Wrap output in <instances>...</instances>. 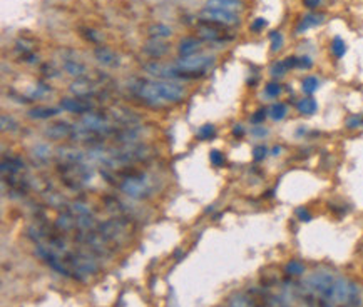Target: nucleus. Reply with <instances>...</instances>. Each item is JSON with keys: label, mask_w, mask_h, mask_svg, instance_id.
<instances>
[{"label": "nucleus", "mask_w": 363, "mask_h": 307, "mask_svg": "<svg viewBox=\"0 0 363 307\" xmlns=\"http://www.w3.org/2000/svg\"><path fill=\"white\" fill-rule=\"evenodd\" d=\"M139 95L149 105L159 107V105H166V104H176V102H179V100L184 99L186 93L181 85L159 80V82H143L141 84Z\"/></svg>", "instance_id": "f257e3e1"}, {"label": "nucleus", "mask_w": 363, "mask_h": 307, "mask_svg": "<svg viewBox=\"0 0 363 307\" xmlns=\"http://www.w3.org/2000/svg\"><path fill=\"white\" fill-rule=\"evenodd\" d=\"M214 64V57L211 55H203V53H199V55H191V57H181L178 60L176 67L184 72L189 79H194V77H199L203 75V72L208 69L210 65Z\"/></svg>", "instance_id": "f03ea898"}, {"label": "nucleus", "mask_w": 363, "mask_h": 307, "mask_svg": "<svg viewBox=\"0 0 363 307\" xmlns=\"http://www.w3.org/2000/svg\"><path fill=\"white\" fill-rule=\"evenodd\" d=\"M120 190L132 199H144L151 194V182L147 180L146 176L131 174L120 182Z\"/></svg>", "instance_id": "7ed1b4c3"}, {"label": "nucleus", "mask_w": 363, "mask_h": 307, "mask_svg": "<svg viewBox=\"0 0 363 307\" xmlns=\"http://www.w3.org/2000/svg\"><path fill=\"white\" fill-rule=\"evenodd\" d=\"M80 124H82L87 130H91L97 136H107V133H112L116 130V127H112V124L107 120L106 117L99 116V113H85L80 119Z\"/></svg>", "instance_id": "20e7f679"}, {"label": "nucleus", "mask_w": 363, "mask_h": 307, "mask_svg": "<svg viewBox=\"0 0 363 307\" xmlns=\"http://www.w3.org/2000/svg\"><path fill=\"white\" fill-rule=\"evenodd\" d=\"M201 18L208 24H218V25H234L239 22L238 15L234 12H228V10H219V9H206L201 10Z\"/></svg>", "instance_id": "39448f33"}, {"label": "nucleus", "mask_w": 363, "mask_h": 307, "mask_svg": "<svg viewBox=\"0 0 363 307\" xmlns=\"http://www.w3.org/2000/svg\"><path fill=\"white\" fill-rule=\"evenodd\" d=\"M144 70L147 73H151V75H156L161 79H189L184 72H181L178 67H169V65L159 64V62H156V60L151 64H146Z\"/></svg>", "instance_id": "423d86ee"}, {"label": "nucleus", "mask_w": 363, "mask_h": 307, "mask_svg": "<svg viewBox=\"0 0 363 307\" xmlns=\"http://www.w3.org/2000/svg\"><path fill=\"white\" fill-rule=\"evenodd\" d=\"M60 109L71 113L85 116V113H89L92 110V104L89 100H82V99H62L60 100Z\"/></svg>", "instance_id": "0eeeda50"}, {"label": "nucleus", "mask_w": 363, "mask_h": 307, "mask_svg": "<svg viewBox=\"0 0 363 307\" xmlns=\"http://www.w3.org/2000/svg\"><path fill=\"white\" fill-rule=\"evenodd\" d=\"M94 55H96V60L100 65L116 67L119 64L117 55L111 49H107V47H96V50H94Z\"/></svg>", "instance_id": "6e6552de"}, {"label": "nucleus", "mask_w": 363, "mask_h": 307, "mask_svg": "<svg viewBox=\"0 0 363 307\" xmlns=\"http://www.w3.org/2000/svg\"><path fill=\"white\" fill-rule=\"evenodd\" d=\"M167 50H169V45L164 44V42H161V40H154V39H151L149 42L144 45V49H143V52L146 53V55H149L151 59L163 57V55H166V53H167Z\"/></svg>", "instance_id": "1a4fd4ad"}, {"label": "nucleus", "mask_w": 363, "mask_h": 307, "mask_svg": "<svg viewBox=\"0 0 363 307\" xmlns=\"http://www.w3.org/2000/svg\"><path fill=\"white\" fill-rule=\"evenodd\" d=\"M71 92L79 99H85V97L94 95V93H96V87L87 82L85 79H77L76 82L71 85Z\"/></svg>", "instance_id": "9d476101"}, {"label": "nucleus", "mask_w": 363, "mask_h": 307, "mask_svg": "<svg viewBox=\"0 0 363 307\" xmlns=\"http://www.w3.org/2000/svg\"><path fill=\"white\" fill-rule=\"evenodd\" d=\"M71 132H72V127L67 124V122H57V124H52L49 129H45V136L49 139H64V137H71Z\"/></svg>", "instance_id": "9b49d317"}, {"label": "nucleus", "mask_w": 363, "mask_h": 307, "mask_svg": "<svg viewBox=\"0 0 363 307\" xmlns=\"http://www.w3.org/2000/svg\"><path fill=\"white\" fill-rule=\"evenodd\" d=\"M325 20L323 13H306V15L300 20V24L297 25V33H303L305 30L312 29L315 25H320Z\"/></svg>", "instance_id": "f8f14e48"}, {"label": "nucleus", "mask_w": 363, "mask_h": 307, "mask_svg": "<svg viewBox=\"0 0 363 307\" xmlns=\"http://www.w3.org/2000/svg\"><path fill=\"white\" fill-rule=\"evenodd\" d=\"M201 47V40L199 39H183L181 44L178 47L179 50V55L181 57H191V55H196V50Z\"/></svg>", "instance_id": "ddd939ff"}, {"label": "nucleus", "mask_w": 363, "mask_h": 307, "mask_svg": "<svg viewBox=\"0 0 363 307\" xmlns=\"http://www.w3.org/2000/svg\"><path fill=\"white\" fill-rule=\"evenodd\" d=\"M206 7H210V9L234 12V10H238L243 7V2H241V0H208Z\"/></svg>", "instance_id": "4468645a"}, {"label": "nucleus", "mask_w": 363, "mask_h": 307, "mask_svg": "<svg viewBox=\"0 0 363 307\" xmlns=\"http://www.w3.org/2000/svg\"><path fill=\"white\" fill-rule=\"evenodd\" d=\"M64 70L69 73L71 77H76V79H85V73H87V69L82 65V64H79L77 60H64Z\"/></svg>", "instance_id": "2eb2a0df"}, {"label": "nucleus", "mask_w": 363, "mask_h": 307, "mask_svg": "<svg viewBox=\"0 0 363 307\" xmlns=\"http://www.w3.org/2000/svg\"><path fill=\"white\" fill-rule=\"evenodd\" d=\"M199 33H201V37H204L208 40H214V42L230 40V37H224V33L219 29H216V27H210V25H199Z\"/></svg>", "instance_id": "dca6fc26"}, {"label": "nucleus", "mask_w": 363, "mask_h": 307, "mask_svg": "<svg viewBox=\"0 0 363 307\" xmlns=\"http://www.w3.org/2000/svg\"><path fill=\"white\" fill-rule=\"evenodd\" d=\"M59 157L64 159L69 164H80L84 160V154L77 149H71V147H62L59 149Z\"/></svg>", "instance_id": "f3484780"}, {"label": "nucleus", "mask_w": 363, "mask_h": 307, "mask_svg": "<svg viewBox=\"0 0 363 307\" xmlns=\"http://www.w3.org/2000/svg\"><path fill=\"white\" fill-rule=\"evenodd\" d=\"M297 109H298V112L301 113V116H313V113L318 110V104H317V100L315 99L305 97V99L298 100Z\"/></svg>", "instance_id": "a211bd4d"}, {"label": "nucleus", "mask_w": 363, "mask_h": 307, "mask_svg": "<svg viewBox=\"0 0 363 307\" xmlns=\"http://www.w3.org/2000/svg\"><path fill=\"white\" fill-rule=\"evenodd\" d=\"M147 33H149V37L154 39V40H161V39H167V37H171V33L172 30L169 29L167 25L164 24H154L149 27V30H147Z\"/></svg>", "instance_id": "6ab92c4d"}, {"label": "nucleus", "mask_w": 363, "mask_h": 307, "mask_svg": "<svg viewBox=\"0 0 363 307\" xmlns=\"http://www.w3.org/2000/svg\"><path fill=\"white\" fill-rule=\"evenodd\" d=\"M57 113H59V109H54V107H36V109L29 110V117L44 120V119H50L54 116H57Z\"/></svg>", "instance_id": "aec40b11"}, {"label": "nucleus", "mask_w": 363, "mask_h": 307, "mask_svg": "<svg viewBox=\"0 0 363 307\" xmlns=\"http://www.w3.org/2000/svg\"><path fill=\"white\" fill-rule=\"evenodd\" d=\"M286 113H288V107L283 102L273 104L270 109H268V117H270L271 120H274V122H280V120H283L286 117Z\"/></svg>", "instance_id": "412c9836"}, {"label": "nucleus", "mask_w": 363, "mask_h": 307, "mask_svg": "<svg viewBox=\"0 0 363 307\" xmlns=\"http://www.w3.org/2000/svg\"><path fill=\"white\" fill-rule=\"evenodd\" d=\"M318 87H320V80L317 77H313V75L305 77L303 82H301V90H303L306 95H312V93H315L318 90Z\"/></svg>", "instance_id": "4be33fe9"}, {"label": "nucleus", "mask_w": 363, "mask_h": 307, "mask_svg": "<svg viewBox=\"0 0 363 307\" xmlns=\"http://www.w3.org/2000/svg\"><path fill=\"white\" fill-rule=\"evenodd\" d=\"M330 49H332V53L337 59H341L345 55V52H347V44L341 40L340 37H335L332 40V45H330Z\"/></svg>", "instance_id": "5701e85b"}, {"label": "nucleus", "mask_w": 363, "mask_h": 307, "mask_svg": "<svg viewBox=\"0 0 363 307\" xmlns=\"http://www.w3.org/2000/svg\"><path fill=\"white\" fill-rule=\"evenodd\" d=\"M281 92H283V87H281L278 82H270L265 87V95L268 99H276L281 95Z\"/></svg>", "instance_id": "b1692460"}, {"label": "nucleus", "mask_w": 363, "mask_h": 307, "mask_svg": "<svg viewBox=\"0 0 363 307\" xmlns=\"http://www.w3.org/2000/svg\"><path fill=\"white\" fill-rule=\"evenodd\" d=\"M214 136H216V129H214V125L206 124V125H203V127H199L198 137H199L201 140H210V139H213Z\"/></svg>", "instance_id": "393cba45"}, {"label": "nucleus", "mask_w": 363, "mask_h": 307, "mask_svg": "<svg viewBox=\"0 0 363 307\" xmlns=\"http://www.w3.org/2000/svg\"><path fill=\"white\" fill-rule=\"evenodd\" d=\"M305 272V265L300 260H290V264L286 265V274L290 276H301Z\"/></svg>", "instance_id": "a878e982"}, {"label": "nucleus", "mask_w": 363, "mask_h": 307, "mask_svg": "<svg viewBox=\"0 0 363 307\" xmlns=\"http://www.w3.org/2000/svg\"><path fill=\"white\" fill-rule=\"evenodd\" d=\"M286 72H288V69H286V65H285V60H278L276 64H273L271 70H270V73H271L274 79L283 77Z\"/></svg>", "instance_id": "bb28decb"}, {"label": "nucleus", "mask_w": 363, "mask_h": 307, "mask_svg": "<svg viewBox=\"0 0 363 307\" xmlns=\"http://www.w3.org/2000/svg\"><path fill=\"white\" fill-rule=\"evenodd\" d=\"M57 225H59L62 231H67V229H71V227L77 225V224H76V219L71 217L69 214H64V216H60V217H59Z\"/></svg>", "instance_id": "cd10ccee"}, {"label": "nucleus", "mask_w": 363, "mask_h": 307, "mask_svg": "<svg viewBox=\"0 0 363 307\" xmlns=\"http://www.w3.org/2000/svg\"><path fill=\"white\" fill-rule=\"evenodd\" d=\"M71 212L76 214V217H80V216H89L91 209H89V205H85L82 202H76L71 205Z\"/></svg>", "instance_id": "c85d7f7f"}, {"label": "nucleus", "mask_w": 363, "mask_h": 307, "mask_svg": "<svg viewBox=\"0 0 363 307\" xmlns=\"http://www.w3.org/2000/svg\"><path fill=\"white\" fill-rule=\"evenodd\" d=\"M270 39H271V50L278 52L281 47H283V35H281L280 32H271Z\"/></svg>", "instance_id": "c756f323"}, {"label": "nucleus", "mask_w": 363, "mask_h": 307, "mask_svg": "<svg viewBox=\"0 0 363 307\" xmlns=\"http://www.w3.org/2000/svg\"><path fill=\"white\" fill-rule=\"evenodd\" d=\"M47 92H50V87L45 85V84H39L36 89H32V92L29 93V97H30V99H39V97L45 95Z\"/></svg>", "instance_id": "7c9ffc66"}, {"label": "nucleus", "mask_w": 363, "mask_h": 307, "mask_svg": "<svg viewBox=\"0 0 363 307\" xmlns=\"http://www.w3.org/2000/svg\"><path fill=\"white\" fill-rule=\"evenodd\" d=\"M210 160L214 167H223L224 165V156L219 150H211L210 152Z\"/></svg>", "instance_id": "2f4dec72"}, {"label": "nucleus", "mask_w": 363, "mask_h": 307, "mask_svg": "<svg viewBox=\"0 0 363 307\" xmlns=\"http://www.w3.org/2000/svg\"><path fill=\"white\" fill-rule=\"evenodd\" d=\"M268 156V149L265 145H258L253 149V160H256V162H261V160H265Z\"/></svg>", "instance_id": "473e14b6"}, {"label": "nucleus", "mask_w": 363, "mask_h": 307, "mask_svg": "<svg viewBox=\"0 0 363 307\" xmlns=\"http://www.w3.org/2000/svg\"><path fill=\"white\" fill-rule=\"evenodd\" d=\"M33 156L42 159V160H47L50 157V149L47 145H37L36 149H33Z\"/></svg>", "instance_id": "72a5a7b5"}, {"label": "nucleus", "mask_w": 363, "mask_h": 307, "mask_svg": "<svg viewBox=\"0 0 363 307\" xmlns=\"http://www.w3.org/2000/svg\"><path fill=\"white\" fill-rule=\"evenodd\" d=\"M268 117V110L266 109H260V110H256L251 116V124H254V125H260V124H263V120Z\"/></svg>", "instance_id": "f704fd0d"}, {"label": "nucleus", "mask_w": 363, "mask_h": 307, "mask_svg": "<svg viewBox=\"0 0 363 307\" xmlns=\"http://www.w3.org/2000/svg\"><path fill=\"white\" fill-rule=\"evenodd\" d=\"M363 125V116H352L347 119V127L348 129H357V127Z\"/></svg>", "instance_id": "c9c22d12"}, {"label": "nucleus", "mask_w": 363, "mask_h": 307, "mask_svg": "<svg viewBox=\"0 0 363 307\" xmlns=\"http://www.w3.org/2000/svg\"><path fill=\"white\" fill-rule=\"evenodd\" d=\"M297 217L301 220V222H310L312 220V214L308 209H305V207H300V209H297Z\"/></svg>", "instance_id": "e433bc0d"}, {"label": "nucleus", "mask_w": 363, "mask_h": 307, "mask_svg": "<svg viewBox=\"0 0 363 307\" xmlns=\"http://www.w3.org/2000/svg\"><path fill=\"white\" fill-rule=\"evenodd\" d=\"M313 67V60L310 57H298V69H303V70H308V69H312Z\"/></svg>", "instance_id": "4c0bfd02"}, {"label": "nucleus", "mask_w": 363, "mask_h": 307, "mask_svg": "<svg viewBox=\"0 0 363 307\" xmlns=\"http://www.w3.org/2000/svg\"><path fill=\"white\" fill-rule=\"evenodd\" d=\"M265 27H266V20L265 18H256V20H253V24H251L250 29L253 32H260V30H263Z\"/></svg>", "instance_id": "58836bf2"}, {"label": "nucleus", "mask_w": 363, "mask_h": 307, "mask_svg": "<svg viewBox=\"0 0 363 307\" xmlns=\"http://www.w3.org/2000/svg\"><path fill=\"white\" fill-rule=\"evenodd\" d=\"M2 130H7V129H13L17 124H15V120H13L12 117H7V116H2Z\"/></svg>", "instance_id": "ea45409f"}, {"label": "nucleus", "mask_w": 363, "mask_h": 307, "mask_svg": "<svg viewBox=\"0 0 363 307\" xmlns=\"http://www.w3.org/2000/svg\"><path fill=\"white\" fill-rule=\"evenodd\" d=\"M251 133H253L254 137H266L268 136V130L263 129V127H253Z\"/></svg>", "instance_id": "a19ab883"}, {"label": "nucleus", "mask_w": 363, "mask_h": 307, "mask_svg": "<svg viewBox=\"0 0 363 307\" xmlns=\"http://www.w3.org/2000/svg\"><path fill=\"white\" fill-rule=\"evenodd\" d=\"M85 37L89 39L91 42H99V40H100V35H97V32H96V30H92V29L85 30Z\"/></svg>", "instance_id": "79ce46f5"}, {"label": "nucleus", "mask_w": 363, "mask_h": 307, "mask_svg": "<svg viewBox=\"0 0 363 307\" xmlns=\"http://www.w3.org/2000/svg\"><path fill=\"white\" fill-rule=\"evenodd\" d=\"M303 4L308 9H317V7H320L321 0H303Z\"/></svg>", "instance_id": "37998d69"}, {"label": "nucleus", "mask_w": 363, "mask_h": 307, "mask_svg": "<svg viewBox=\"0 0 363 307\" xmlns=\"http://www.w3.org/2000/svg\"><path fill=\"white\" fill-rule=\"evenodd\" d=\"M233 136H236V137H243V136H245V127H243V125H234V129H233Z\"/></svg>", "instance_id": "c03bdc74"}, {"label": "nucleus", "mask_w": 363, "mask_h": 307, "mask_svg": "<svg viewBox=\"0 0 363 307\" xmlns=\"http://www.w3.org/2000/svg\"><path fill=\"white\" fill-rule=\"evenodd\" d=\"M281 150H283V149H281L280 145L273 147V149H271V156H280V154H281Z\"/></svg>", "instance_id": "a18cd8bd"}]
</instances>
